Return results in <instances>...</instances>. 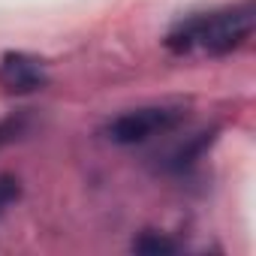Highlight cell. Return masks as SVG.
<instances>
[{
    "label": "cell",
    "mask_w": 256,
    "mask_h": 256,
    "mask_svg": "<svg viewBox=\"0 0 256 256\" xmlns=\"http://www.w3.org/2000/svg\"><path fill=\"white\" fill-rule=\"evenodd\" d=\"M253 24H256V6L247 0V4H238L229 10L184 18L181 24H175L169 30L166 48L172 54H187L190 48L199 46L208 54H229L250 40Z\"/></svg>",
    "instance_id": "obj_1"
},
{
    "label": "cell",
    "mask_w": 256,
    "mask_h": 256,
    "mask_svg": "<svg viewBox=\"0 0 256 256\" xmlns=\"http://www.w3.org/2000/svg\"><path fill=\"white\" fill-rule=\"evenodd\" d=\"M181 120H184L181 106H145V108L124 112L114 120H108L106 136L114 145H142L154 136L175 130Z\"/></svg>",
    "instance_id": "obj_2"
},
{
    "label": "cell",
    "mask_w": 256,
    "mask_h": 256,
    "mask_svg": "<svg viewBox=\"0 0 256 256\" xmlns=\"http://www.w3.org/2000/svg\"><path fill=\"white\" fill-rule=\"evenodd\" d=\"M0 82L12 94H30L46 84V72H42L40 60H34L22 52H6L0 58Z\"/></svg>",
    "instance_id": "obj_3"
},
{
    "label": "cell",
    "mask_w": 256,
    "mask_h": 256,
    "mask_svg": "<svg viewBox=\"0 0 256 256\" xmlns=\"http://www.w3.org/2000/svg\"><path fill=\"white\" fill-rule=\"evenodd\" d=\"M133 250L148 253V256H172V253H178V244L172 238L160 235V232H145V235H139L133 241Z\"/></svg>",
    "instance_id": "obj_4"
},
{
    "label": "cell",
    "mask_w": 256,
    "mask_h": 256,
    "mask_svg": "<svg viewBox=\"0 0 256 256\" xmlns=\"http://www.w3.org/2000/svg\"><path fill=\"white\" fill-rule=\"evenodd\" d=\"M211 136H214V133H199L190 145H184V148L172 157V163H169V166H172V169H184V166H190V163H193V160L205 151V145L211 142Z\"/></svg>",
    "instance_id": "obj_5"
},
{
    "label": "cell",
    "mask_w": 256,
    "mask_h": 256,
    "mask_svg": "<svg viewBox=\"0 0 256 256\" xmlns=\"http://www.w3.org/2000/svg\"><path fill=\"white\" fill-rule=\"evenodd\" d=\"M24 126H28V114H24V112L12 114V118H6V120H0V148L10 145V142H16V139L24 133Z\"/></svg>",
    "instance_id": "obj_6"
},
{
    "label": "cell",
    "mask_w": 256,
    "mask_h": 256,
    "mask_svg": "<svg viewBox=\"0 0 256 256\" xmlns=\"http://www.w3.org/2000/svg\"><path fill=\"white\" fill-rule=\"evenodd\" d=\"M18 196H22V184H18V178L16 175H0V214H4L12 202H18Z\"/></svg>",
    "instance_id": "obj_7"
}]
</instances>
